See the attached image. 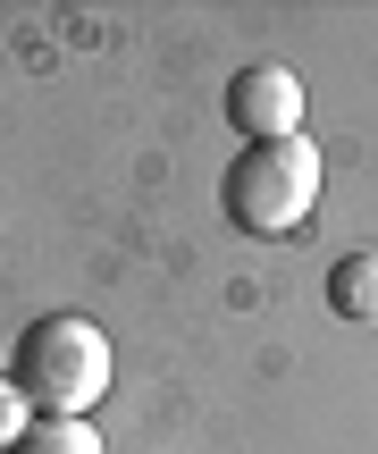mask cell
<instances>
[{
  "label": "cell",
  "mask_w": 378,
  "mask_h": 454,
  "mask_svg": "<svg viewBox=\"0 0 378 454\" xmlns=\"http://www.w3.org/2000/svg\"><path fill=\"white\" fill-rule=\"evenodd\" d=\"M9 379L42 421H84L110 395V337L84 311H42L26 320V337L9 345Z\"/></svg>",
  "instance_id": "6da1fadb"
},
{
  "label": "cell",
  "mask_w": 378,
  "mask_h": 454,
  "mask_svg": "<svg viewBox=\"0 0 378 454\" xmlns=\"http://www.w3.org/2000/svg\"><path fill=\"white\" fill-rule=\"evenodd\" d=\"M320 185H328L320 144L312 135H286V144H244V160L219 177V202H228V219L244 236H295L320 211Z\"/></svg>",
  "instance_id": "7a4b0ae2"
},
{
  "label": "cell",
  "mask_w": 378,
  "mask_h": 454,
  "mask_svg": "<svg viewBox=\"0 0 378 454\" xmlns=\"http://www.w3.org/2000/svg\"><path fill=\"white\" fill-rule=\"evenodd\" d=\"M228 118L252 135V144L303 135V84H295V67H244V76L228 84Z\"/></svg>",
  "instance_id": "3957f363"
},
{
  "label": "cell",
  "mask_w": 378,
  "mask_h": 454,
  "mask_svg": "<svg viewBox=\"0 0 378 454\" xmlns=\"http://www.w3.org/2000/svg\"><path fill=\"white\" fill-rule=\"evenodd\" d=\"M328 311L353 328H378V253H345L328 270Z\"/></svg>",
  "instance_id": "277c9868"
},
{
  "label": "cell",
  "mask_w": 378,
  "mask_h": 454,
  "mask_svg": "<svg viewBox=\"0 0 378 454\" xmlns=\"http://www.w3.org/2000/svg\"><path fill=\"white\" fill-rule=\"evenodd\" d=\"M17 454H101V438L84 421H34L26 438H17Z\"/></svg>",
  "instance_id": "5b68a950"
},
{
  "label": "cell",
  "mask_w": 378,
  "mask_h": 454,
  "mask_svg": "<svg viewBox=\"0 0 378 454\" xmlns=\"http://www.w3.org/2000/svg\"><path fill=\"white\" fill-rule=\"evenodd\" d=\"M26 429H34V404L17 395V379L0 371V454H17V438H26Z\"/></svg>",
  "instance_id": "8992f818"
}]
</instances>
